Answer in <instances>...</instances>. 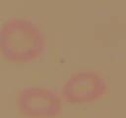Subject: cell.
<instances>
[{"label": "cell", "mask_w": 126, "mask_h": 118, "mask_svg": "<svg viewBox=\"0 0 126 118\" xmlns=\"http://www.w3.org/2000/svg\"><path fill=\"white\" fill-rule=\"evenodd\" d=\"M44 37L32 21L14 18L0 29V54L12 63H28L38 58L44 50Z\"/></svg>", "instance_id": "1"}, {"label": "cell", "mask_w": 126, "mask_h": 118, "mask_svg": "<svg viewBox=\"0 0 126 118\" xmlns=\"http://www.w3.org/2000/svg\"><path fill=\"white\" fill-rule=\"evenodd\" d=\"M105 91V80L94 71H82L72 75L63 87L64 96L74 103L97 100L103 96Z\"/></svg>", "instance_id": "2"}, {"label": "cell", "mask_w": 126, "mask_h": 118, "mask_svg": "<svg viewBox=\"0 0 126 118\" xmlns=\"http://www.w3.org/2000/svg\"><path fill=\"white\" fill-rule=\"evenodd\" d=\"M18 106L27 115L50 116L60 111L61 99L51 89L32 87L20 91Z\"/></svg>", "instance_id": "3"}]
</instances>
